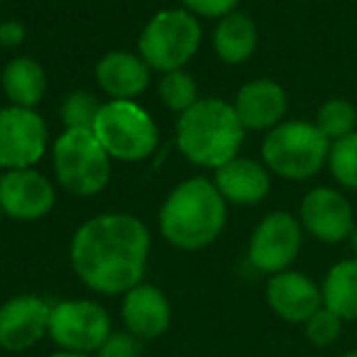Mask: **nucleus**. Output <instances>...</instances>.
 <instances>
[{"mask_svg": "<svg viewBox=\"0 0 357 357\" xmlns=\"http://www.w3.org/2000/svg\"><path fill=\"white\" fill-rule=\"evenodd\" d=\"M52 303L35 294H20L0 303V350L25 352L35 347L50 328Z\"/></svg>", "mask_w": 357, "mask_h": 357, "instance_id": "obj_12", "label": "nucleus"}, {"mask_svg": "<svg viewBox=\"0 0 357 357\" xmlns=\"http://www.w3.org/2000/svg\"><path fill=\"white\" fill-rule=\"evenodd\" d=\"M316 125L331 142L357 132V108L345 98H331L318 108Z\"/></svg>", "mask_w": 357, "mask_h": 357, "instance_id": "obj_22", "label": "nucleus"}, {"mask_svg": "<svg viewBox=\"0 0 357 357\" xmlns=\"http://www.w3.org/2000/svg\"><path fill=\"white\" fill-rule=\"evenodd\" d=\"M323 306L331 308L342 321L357 318V257L342 259L328 269L323 279Z\"/></svg>", "mask_w": 357, "mask_h": 357, "instance_id": "obj_21", "label": "nucleus"}, {"mask_svg": "<svg viewBox=\"0 0 357 357\" xmlns=\"http://www.w3.org/2000/svg\"><path fill=\"white\" fill-rule=\"evenodd\" d=\"M303 243V228L296 215L287 211H274L264 215L250 238L248 259L257 272L279 274L291 267Z\"/></svg>", "mask_w": 357, "mask_h": 357, "instance_id": "obj_9", "label": "nucleus"}, {"mask_svg": "<svg viewBox=\"0 0 357 357\" xmlns=\"http://www.w3.org/2000/svg\"><path fill=\"white\" fill-rule=\"evenodd\" d=\"M0 218H3V213H0Z\"/></svg>", "mask_w": 357, "mask_h": 357, "instance_id": "obj_33", "label": "nucleus"}, {"mask_svg": "<svg viewBox=\"0 0 357 357\" xmlns=\"http://www.w3.org/2000/svg\"><path fill=\"white\" fill-rule=\"evenodd\" d=\"M100 147L115 162H142L157 147V125L135 100H108L91 128Z\"/></svg>", "mask_w": 357, "mask_h": 357, "instance_id": "obj_7", "label": "nucleus"}, {"mask_svg": "<svg viewBox=\"0 0 357 357\" xmlns=\"http://www.w3.org/2000/svg\"><path fill=\"white\" fill-rule=\"evenodd\" d=\"M56 204L54 184L35 167L10 169L0 176V213L13 220H40Z\"/></svg>", "mask_w": 357, "mask_h": 357, "instance_id": "obj_11", "label": "nucleus"}, {"mask_svg": "<svg viewBox=\"0 0 357 357\" xmlns=\"http://www.w3.org/2000/svg\"><path fill=\"white\" fill-rule=\"evenodd\" d=\"M159 98L174 113H186L191 105L199 100V89H196V81L191 74H186L184 69L169 71V74H162L159 79Z\"/></svg>", "mask_w": 357, "mask_h": 357, "instance_id": "obj_23", "label": "nucleus"}, {"mask_svg": "<svg viewBox=\"0 0 357 357\" xmlns=\"http://www.w3.org/2000/svg\"><path fill=\"white\" fill-rule=\"evenodd\" d=\"M199 47V17L191 15L184 8H169V10H159L154 17H149L139 35L137 54L142 56L149 69L169 74V71H176L189 64Z\"/></svg>", "mask_w": 357, "mask_h": 357, "instance_id": "obj_6", "label": "nucleus"}, {"mask_svg": "<svg viewBox=\"0 0 357 357\" xmlns=\"http://www.w3.org/2000/svg\"><path fill=\"white\" fill-rule=\"evenodd\" d=\"M240 123L245 130H272L284 123V115L289 110L287 91L272 79L248 81L238 91L233 103Z\"/></svg>", "mask_w": 357, "mask_h": 357, "instance_id": "obj_16", "label": "nucleus"}, {"mask_svg": "<svg viewBox=\"0 0 357 357\" xmlns=\"http://www.w3.org/2000/svg\"><path fill=\"white\" fill-rule=\"evenodd\" d=\"M0 84L6 91L10 105L17 108H35L47 91L45 69L30 56H15L6 64Z\"/></svg>", "mask_w": 357, "mask_h": 357, "instance_id": "obj_20", "label": "nucleus"}, {"mask_svg": "<svg viewBox=\"0 0 357 357\" xmlns=\"http://www.w3.org/2000/svg\"><path fill=\"white\" fill-rule=\"evenodd\" d=\"M149 257V230L130 213H103L86 220L71 238L69 259L91 291L115 296L142 284Z\"/></svg>", "mask_w": 357, "mask_h": 357, "instance_id": "obj_1", "label": "nucleus"}, {"mask_svg": "<svg viewBox=\"0 0 357 357\" xmlns=\"http://www.w3.org/2000/svg\"><path fill=\"white\" fill-rule=\"evenodd\" d=\"M56 181L74 196H96L110 181V157L91 130H64L52 147Z\"/></svg>", "mask_w": 357, "mask_h": 357, "instance_id": "obj_5", "label": "nucleus"}, {"mask_svg": "<svg viewBox=\"0 0 357 357\" xmlns=\"http://www.w3.org/2000/svg\"><path fill=\"white\" fill-rule=\"evenodd\" d=\"M264 296L269 308L287 323H306L323 306L321 287L311 277L294 269L272 274Z\"/></svg>", "mask_w": 357, "mask_h": 357, "instance_id": "obj_15", "label": "nucleus"}, {"mask_svg": "<svg viewBox=\"0 0 357 357\" xmlns=\"http://www.w3.org/2000/svg\"><path fill=\"white\" fill-rule=\"evenodd\" d=\"M213 50L225 64H245L257 50V27L245 13H230L220 17L213 32Z\"/></svg>", "mask_w": 357, "mask_h": 357, "instance_id": "obj_19", "label": "nucleus"}, {"mask_svg": "<svg viewBox=\"0 0 357 357\" xmlns=\"http://www.w3.org/2000/svg\"><path fill=\"white\" fill-rule=\"evenodd\" d=\"M120 318L125 331L132 333L139 342L157 340L169 331L172 323V303L167 294L154 284H137L135 289L123 294Z\"/></svg>", "mask_w": 357, "mask_h": 357, "instance_id": "obj_14", "label": "nucleus"}, {"mask_svg": "<svg viewBox=\"0 0 357 357\" xmlns=\"http://www.w3.org/2000/svg\"><path fill=\"white\" fill-rule=\"evenodd\" d=\"M113 333L110 313L91 298H64L52 303L47 337L59 350L96 355Z\"/></svg>", "mask_w": 357, "mask_h": 357, "instance_id": "obj_8", "label": "nucleus"}, {"mask_svg": "<svg viewBox=\"0 0 357 357\" xmlns=\"http://www.w3.org/2000/svg\"><path fill=\"white\" fill-rule=\"evenodd\" d=\"M213 184L228 204L255 206L267 199L272 176L264 164L248 157H233L215 169Z\"/></svg>", "mask_w": 357, "mask_h": 357, "instance_id": "obj_18", "label": "nucleus"}, {"mask_svg": "<svg viewBox=\"0 0 357 357\" xmlns=\"http://www.w3.org/2000/svg\"><path fill=\"white\" fill-rule=\"evenodd\" d=\"M96 357H139V340L128 331H113Z\"/></svg>", "mask_w": 357, "mask_h": 357, "instance_id": "obj_27", "label": "nucleus"}, {"mask_svg": "<svg viewBox=\"0 0 357 357\" xmlns=\"http://www.w3.org/2000/svg\"><path fill=\"white\" fill-rule=\"evenodd\" d=\"M100 105L91 91H71L61 103V123L66 130H91Z\"/></svg>", "mask_w": 357, "mask_h": 357, "instance_id": "obj_25", "label": "nucleus"}, {"mask_svg": "<svg viewBox=\"0 0 357 357\" xmlns=\"http://www.w3.org/2000/svg\"><path fill=\"white\" fill-rule=\"evenodd\" d=\"M298 220L308 235H313L326 245L347 240L352 228L357 225L350 201L331 186H318L303 196Z\"/></svg>", "mask_w": 357, "mask_h": 357, "instance_id": "obj_13", "label": "nucleus"}, {"mask_svg": "<svg viewBox=\"0 0 357 357\" xmlns=\"http://www.w3.org/2000/svg\"><path fill=\"white\" fill-rule=\"evenodd\" d=\"M47 123L35 108H0V169H30L47 152Z\"/></svg>", "mask_w": 357, "mask_h": 357, "instance_id": "obj_10", "label": "nucleus"}, {"mask_svg": "<svg viewBox=\"0 0 357 357\" xmlns=\"http://www.w3.org/2000/svg\"><path fill=\"white\" fill-rule=\"evenodd\" d=\"M303 328H306V337L313 342V345L328 347L337 340V335H340L342 318L337 316V313H333L331 308L321 306L306 323H303Z\"/></svg>", "mask_w": 357, "mask_h": 357, "instance_id": "obj_26", "label": "nucleus"}, {"mask_svg": "<svg viewBox=\"0 0 357 357\" xmlns=\"http://www.w3.org/2000/svg\"><path fill=\"white\" fill-rule=\"evenodd\" d=\"M228 201L211 178H186L167 196L159 211V233L169 245L186 252L208 248L225 228Z\"/></svg>", "mask_w": 357, "mask_h": 357, "instance_id": "obj_2", "label": "nucleus"}, {"mask_svg": "<svg viewBox=\"0 0 357 357\" xmlns=\"http://www.w3.org/2000/svg\"><path fill=\"white\" fill-rule=\"evenodd\" d=\"M50 357H96V355H86V352H66V350H56Z\"/></svg>", "mask_w": 357, "mask_h": 357, "instance_id": "obj_30", "label": "nucleus"}, {"mask_svg": "<svg viewBox=\"0 0 357 357\" xmlns=\"http://www.w3.org/2000/svg\"><path fill=\"white\" fill-rule=\"evenodd\" d=\"M347 240H350V248H352V252H355V257H357V225L352 228V233H350V238H347Z\"/></svg>", "mask_w": 357, "mask_h": 357, "instance_id": "obj_31", "label": "nucleus"}, {"mask_svg": "<svg viewBox=\"0 0 357 357\" xmlns=\"http://www.w3.org/2000/svg\"><path fill=\"white\" fill-rule=\"evenodd\" d=\"M342 357H357V352H347V355H342Z\"/></svg>", "mask_w": 357, "mask_h": 357, "instance_id": "obj_32", "label": "nucleus"}, {"mask_svg": "<svg viewBox=\"0 0 357 357\" xmlns=\"http://www.w3.org/2000/svg\"><path fill=\"white\" fill-rule=\"evenodd\" d=\"M245 139V128L233 103L220 98H199L186 113L178 115L176 144L191 164L218 169L238 157Z\"/></svg>", "mask_w": 357, "mask_h": 357, "instance_id": "obj_3", "label": "nucleus"}, {"mask_svg": "<svg viewBox=\"0 0 357 357\" xmlns=\"http://www.w3.org/2000/svg\"><path fill=\"white\" fill-rule=\"evenodd\" d=\"M25 40V27L17 20H3L0 22V47H17Z\"/></svg>", "mask_w": 357, "mask_h": 357, "instance_id": "obj_29", "label": "nucleus"}, {"mask_svg": "<svg viewBox=\"0 0 357 357\" xmlns=\"http://www.w3.org/2000/svg\"><path fill=\"white\" fill-rule=\"evenodd\" d=\"M149 74L152 69L144 64L142 56L123 50L108 52L96 64L98 89L110 96V100H135L137 96H142L152 79Z\"/></svg>", "mask_w": 357, "mask_h": 357, "instance_id": "obj_17", "label": "nucleus"}, {"mask_svg": "<svg viewBox=\"0 0 357 357\" xmlns=\"http://www.w3.org/2000/svg\"><path fill=\"white\" fill-rule=\"evenodd\" d=\"M331 139L313 123L289 120L267 132L262 142V162L272 174L289 181H306L328 164Z\"/></svg>", "mask_w": 357, "mask_h": 357, "instance_id": "obj_4", "label": "nucleus"}, {"mask_svg": "<svg viewBox=\"0 0 357 357\" xmlns=\"http://www.w3.org/2000/svg\"><path fill=\"white\" fill-rule=\"evenodd\" d=\"M328 169L342 189L357 191V132L331 142Z\"/></svg>", "mask_w": 357, "mask_h": 357, "instance_id": "obj_24", "label": "nucleus"}, {"mask_svg": "<svg viewBox=\"0 0 357 357\" xmlns=\"http://www.w3.org/2000/svg\"><path fill=\"white\" fill-rule=\"evenodd\" d=\"M240 0H181L184 10H189L191 15L199 17H225L230 13H235Z\"/></svg>", "mask_w": 357, "mask_h": 357, "instance_id": "obj_28", "label": "nucleus"}]
</instances>
